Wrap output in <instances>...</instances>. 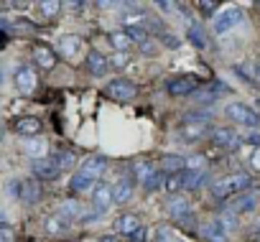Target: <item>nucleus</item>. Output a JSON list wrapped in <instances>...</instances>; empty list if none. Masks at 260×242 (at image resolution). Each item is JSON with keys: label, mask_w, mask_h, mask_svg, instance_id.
<instances>
[{"label": "nucleus", "mask_w": 260, "mask_h": 242, "mask_svg": "<svg viewBox=\"0 0 260 242\" xmlns=\"http://www.w3.org/2000/svg\"><path fill=\"white\" fill-rule=\"evenodd\" d=\"M204 176H207L204 171H191V168H186V171H184V189H189V191H191V189H199L202 181H204Z\"/></svg>", "instance_id": "bb28decb"}, {"label": "nucleus", "mask_w": 260, "mask_h": 242, "mask_svg": "<svg viewBox=\"0 0 260 242\" xmlns=\"http://www.w3.org/2000/svg\"><path fill=\"white\" fill-rule=\"evenodd\" d=\"M255 206V196H245V199H235L232 204H230V212H247V209H252Z\"/></svg>", "instance_id": "7c9ffc66"}, {"label": "nucleus", "mask_w": 260, "mask_h": 242, "mask_svg": "<svg viewBox=\"0 0 260 242\" xmlns=\"http://www.w3.org/2000/svg\"><path fill=\"white\" fill-rule=\"evenodd\" d=\"M133 174L138 176V181L146 184V181L156 174V166H153L151 161H136V163H133Z\"/></svg>", "instance_id": "393cba45"}, {"label": "nucleus", "mask_w": 260, "mask_h": 242, "mask_svg": "<svg viewBox=\"0 0 260 242\" xmlns=\"http://www.w3.org/2000/svg\"><path fill=\"white\" fill-rule=\"evenodd\" d=\"M34 56H36V64L41 66V69H54L56 66V56H54V51L49 49V46H36L34 49Z\"/></svg>", "instance_id": "6ab92c4d"}, {"label": "nucleus", "mask_w": 260, "mask_h": 242, "mask_svg": "<svg viewBox=\"0 0 260 242\" xmlns=\"http://www.w3.org/2000/svg\"><path fill=\"white\" fill-rule=\"evenodd\" d=\"M59 3H56V0H44V3H39V11L46 16V18H51V16H56L59 13Z\"/></svg>", "instance_id": "2f4dec72"}, {"label": "nucleus", "mask_w": 260, "mask_h": 242, "mask_svg": "<svg viewBox=\"0 0 260 242\" xmlns=\"http://www.w3.org/2000/svg\"><path fill=\"white\" fill-rule=\"evenodd\" d=\"M105 156H89V158H84L82 161V168H79V174H84L87 179H92L94 184H97V179L102 176V171H105Z\"/></svg>", "instance_id": "9b49d317"}, {"label": "nucleus", "mask_w": 260, "mask_h": 242, "mask_svg": "<svg viewBox=\"0 0 260 242\" xmlns=\"http://www.w3.org/2000/svg\"><path fill=\"white\" fill-rule=\"evenodd\" d=\"M23 148H26V153H28L34 161L46 158V141H44V138H28Z\"/></svg>", "instance_id": "aec40b11"}, {"label": "nucleus", "mask_w": 260, "mask_h": 242, "mask_svg": "<svg viewBox=\"0 0 260 242\" xmlns=\"http://www.w3.org/2000/svg\"><path fill=\"white\" fill-rule=\"evenodd\" d=\"M164 181H166V174H158V171H156V174H153V176H151V179L143 184V186L151 191V189H156V186H158V184H164Z\"/></svg>", "instance_id": "72a5a7b5"}, {"label": "nucleus", "mask_w": 260, "mask_h": 242, "mask_svg": "<svg viewBox=\"0 0 260 242\" xmlns=\"http://www.w3.org/2000/svg\"><path fill=\"white\" fill-rule=\"evenodd\" d=\"M112 196H115V204H125L133 199V184L130 181H117L115 189H112Z\"/></svg>", "instance_id": "4be33fe9"}, {"label": "nucleus", "mask_w": 260, "mask_h": 242, "mask_svg": "<svg viewBox=\"0 0 260 242\" xmlns=\"http://www.w3.org/2000/svg\"><path fill=\"white\" fill-rule=\"evenodd\" d=\"M0 239H3V242H13V229L8 224L0 227Z\"/></svg>", "instance_id": "e433bc0d"}, {"label": "nucleus", "mask_w": 260, "mask_h": 242, "mask_svg": "<svg viewBox=\"0 0 260 242\" xmlns=\"http://www.w3.org/2000/svg\"><path fill=\"white\" fill-rule=\"evenodd\" d=\"M31 171L39 179H59V174H61V168L56 166L54 158H39V161H34L31 163Z\"/></svg>", "instance_id": "9d476101"}, {"label": "nucleus", "mask_w": 260, "mask_h": 242, "mask_svg": "<svg viewBox=\"0 0 260 242\" xmlns=\"http://www.w3.org/2000/svg\"><path fill=\"white\" fill-rule=\"evenodd\" d=\"M87 69H89L92 77H102V74H107L110 61H107V56H102L100 51H89V54H87Z\"/></svg>", "instance_id": "2eb2a0df"}, {"label": "nucleus", "mask_w": 260, "mask_h": 242, "mask_svg": "<svg viewBox=\"0 0 260 242\" xmlns=\"http://www.w3.org/2000/svg\"><path fill=\"white\" fill-rule=\"evenodd\" d=\"M100 242H120V237H117V234H102Z\"/></svg>", "instance_id": "a19ab883"}, {"label": "nucleus", "mask_w": 260, "mask_h": 242, "mask_svg": "<svg viewBox=\"0 0 260 242\" xmlns=\"http://www.w3.org/2000/svg\"><path fill=\"white\" fill-rule=\"evenodd\" d=\"M207 130H209V117H189L186 123H184V128H181V141L184 143H197L202 135H207Z\"/></svg>", "instance_id": "7ed1b4c3"}, {"label": "nucleus", "mask_w": 260, "mask_h": 242, "mask_svg": "<svg viewBox=\"0 0 260 242\" xmlns=\"http://www.w3.org/2000/svg\"><path fill=\"white\" fill-rule=\"evenodd\" d=\"M115 229L122 232V234H133V232L141 229V222H138L136 214H122V217L115 219Z\"/></svg>", "instance_id": "f3484780"}, {"label": "nucleus", "mask_w": 260, "mask_h": 242, "mask_svg": "<svg viewBox=\"0 0 260 242\" xmlns=\"http://www.w3.org/2000/svg\"><path fill=\"white\" fill-rule=\"evenodd\" d=\"M107 39H110V44L117 54H127V49L133 46V39L127 36V31H110Z\"/></svg>", "instance_id": "a211bd4d"}, {"label": "nucleus", "mask_w": 260, "mask_h": 242, "mask_svg": "<svg viewBox=\"0 0 260 242\" xmlns=\"http://www.w3.org/2000/svg\"><path fill=\"white\" fill-rule=\"evenodd\" d=\"M127 61H130V54H115V56H112V66H115V69H122Z\"/></svg>", "instance_id": "c9c22d12"}, {"label": "nucleus", "mask_w": 260, "mask_h": 242, "mask_svg": "<svg viewBox=\"0 0 260 242\" xmlns=\"http://www.w3.org/2000/svg\"><path fill=\"white\" fill-rule=\"evenodd\" d=\"M199 87V82H197V77H179V79H174L171 84H169V94H174V97H184V94H191L194 89Z\"/></svg>", "instance_id": "f8f14e48"}, {"label": "nucleus", "mask_w": 260, "mask_h": 242, "mask_svg": "<svg viewBox=\"0 0 260 242\" xmlns=\"http://www.w3.org/2000/svg\"><path fill=\"white\" fill-rule=\"evenodd\" d=\"M115 201V196H112V189L107 186V184H97L94 189H92V206H94V214H102V212H107V206Z\"/></svg>", "instance_id": "0eeeda50"}, {"label": "nucleus", "mask_w": 260, "mask_h": 242, "mask_svg": "<svg viewBox=\"0 0 260 242\" xmlns=\"http://www.w3.org/2000/svg\"><path fill=\"white\" fill-rule=\"evenodd\" d=\"M252 166H255V168H260V151L252 156Z\"/></svg>", "instance_id": "79ce46f5"}, {"label": "nucleus", "mask_w": 260, "mask_h": 242, "mask_svg": "<svg viewBox=\"0 0 260 242\" xmlns=\"http://www.w3.org/2000/svg\"><path fill=\"white\" fill-rule=\"evenodd\" d=\"M219 224L227 229V232H232V229H237V219H235V212H227V214H222L219 217Z\"/></svg>", "instance_id": "473e14b6"}, {"label": "nucleus", "mask_w": 260, "mask_h": 242, "mask_svg": "<svg viewBox=\"0 0 260 242\" xmlns=\"http://www.w3.org/2000/svg\"><path fill=\"white\" fill-rule=\"evenodd\" d=\"M240 21H242V11H240V8H224V11H219V13L214 16L212 31H214V33H224V31H230L232 26H237Z\"/></svg>", "instance_id": "39448f33"}, {"label": "nucleus", "mask_w": 260, "mask_h": 242, "mask_svg": "<svg viewBox=\"0 0 260 242\" xmlns=\"http://www.w3.org/2000/svg\"><path fill=\"white\" fill-rule=\"evenodd\" d=\"M186 39H189L194 46H199V49H207V44H209V39L204 36V31H202L199 26H189V33H186Z\"/></svg>", "instance_id": "c85d7f7f"}, {"label": "nucleus", "mask_w": 260, "mask_h": 242, "mask_svg": "<svg viewBox=\"0 0 260 242\" xmlns=\"http://www.w3.org/2000/svg\"><path fill=\"white\" fill-rule=\"evenodd\" d=\"M169 214H171L174 219H181V222H184V217H191L186 199H174V201H169Z\"/></svg>", "instance_id": "a878e982"}, {"label": "nucleus", "mask_w": 260, "mask_h": 242, "mask_svg": "<svg viewBox=\"0 0 260 242\" xmlns=\"http://www.w3.org/2000/svg\"><path fill=\"white\" fill-rule=\"evenodd\" d=\"M255 66H257V77H260V59H257V64H255Z\"/></svg>", "instance_id": "37998d69"}, {"label": "nucleus", "mask_w": 260, "mask_h": 242, "mask_svg": "<svg viewBox=\"0 0 260 242\" xmlns=\"http://www.w3.org/2000/svg\"><path fill=\"white\" fill-rule=\"evenodd\" d=\"M212 141H214L219 148H224V151H235V148L240 146V135H237L232 128H214V130H212Z\"/></svg>", "instance_id": "1a4fd4ad"}, {"label": "nucleus", "mask_w": 260, "mask_h": 242, "mask_svg": "<svg viewBox=\"0 0 260 242\" xmlns=\"http://www.w3.org/2000/svg\"><path fill=\"white\" fill-rule=\"evenodd\" d=\"M158 242H174V239H171V232H169V229H161V232H158Z\"/></svg>", "instance_id": "58836bf2"}, {"label": "nucleus", "mask_w": 260, "mask_h": 242, "mask_svg": "<svg viewBox=\"0 0 260 242\" xmlns=\"http://www.w3.org/2000/svg\"><path fill=\"white\" fill-rule=\"evenodd\" d=\"M16 87H18L21 94H31L36 89V74H34V69L28 64H21L16 69Z\"/></svg>", "instance_id": "6e6552de"}, {"label": "nucleus", "mask_w": 260, "mask_h": 242, "mask_svg": "<svg viewBox=\"0 0 260 242\" xmlns=\"http://www.w3.org/2000/svg\"><path fill=\"white\" fill-rule=\"evenodd\" d=\"M16 133H18V135H26V141H28V138H39L41 123H39L36 117H21L18 123H16Z\"/></svg>", "instance_id": "dca6fc26"}, {"label": "nucleus", "mask_w": 260, "mask_h": 242, "mask_svg": "<svg viewBox=\"0 0 260 242\" xmlns=\"http://www.w3.org/2000/svg\"><path fill=\"white\" fill-rule=\"evenodd\" d=\"M156 6H158V11H176V6H174V3H164V0H158Z\"/></svg>", "instance_id": "ea45409f"}, {"label": "nucleus", "mask_w": 260, "mask_h": 242, "mask_svg": "<svg viewBox=\"0 0 260 242\" xmlns=\"http://www.w3.org/2000/svg\"><path fill=\"white\" fill-rule=\"evenodd\" d=\"M105 94L110 99H115V102H127V99H133L138 94V89H136L133 82H127V79H115V82H110L105 87Z\"/></svg>", "instance_id": "20e7f679"}, {"label": "nucleus", "mask_w": 260, "mask_h": 242, "mask_svg": "<svg viewBox=\"0 0 260 242\" xmlns=\"http://www.w3.org/2000/svg\"><path fill=\"white\" fill-rule=\"evenodd\" d=\"M84 212H82V204L79 201H74V199H69V201H64L61 206H59V217H64L67 222L69 219H79Z\"/></svg>", "instance_id": "b1692460"}, {"label": "nucleus", "mask_w": 260, "mask_h": 242, "mask_svg": "<svg viewBox=\"0 0 260 242\" xmlns=\"http://www.w3.org/2000/svg\"><path fill=\"white\" fill-rule=\"evenodd\" d=\"M199 232H202V237L209 239V242H224V239H227V229L219 224V219H209V222H204Z\"/></svg>", "instance_id": "ddd939ff"}, {"label": "nucleus", "mask_w": 260, "mask_h": 242, "mask_svg": "<svg viewBox=\"0 0 260 242\" xmlns=\"http://www.w3.org/2000/svg\"><path fill=\"white\" fill-rule=\"evenodd\" d=\"M130 242H148V227H141L138 232L130 234Z\"/></svg>", "instance_id": "f704fd0d"}, {"label": "nucleus", "mask_w": 260, "mask_h": 242, "mask_svg": "<svg viewBox=\"0 0 260 242\" xmlns=\"http://www.w3.org/2000/svg\"><path fill=\"white\" fill-rule=\"evenodd\" d=\"M54 161H56V166H59L61 171H67V168H72V166L77 163V158H74V153H69V151H59Z\"/></svg>", "instance_id": "c756f323"}, {"label": "nucleus", "mask_w": 260, "mask_h": 242, "mask_svg": "<svg viewBox=\"0 0 260 242\" xmlns=\"http://www.w3.org/2000/svg\"><path fill=\"white\" fill-rule=\"evenodd\" d=\"M224 115H230L235 123H240L245 128H257L260 125V115L250 105H245V102H230L224 107Z\"/></svg>", "instance_id": "f03ea898"}, {"label": "nucleus", "mask_w": 260, "mask_h": 242, "mask_svg": "<svg viewBox=\"0 0 260 242\" xmlns=\"http://www.w3.org/2000/svg\"><path fill=\"white\" fill-rule=\"evenodd\" d=\"M59 51L67 56V59H79V54H82V39H77V36H61L59 39Z\"/></svg>", "instance_id": "4468645a"}, {"label": "nucleus", "mask_w": 260, "mask_h": 242, "mask_svg": "<svg viewBox=\"0 0 260 242\" xmlns=\"http://www.w3.org/2000/svg\"><path fill=\"white\" fill-rule=\"evenodd\" d=\"M161 166H164V171H169V174H181V171H186V161L179 158V156H166Z\"/></svg>", "instance_id": "cd10ccee"}, {"label": "nucleus", "mask_w": 260, "mask_h": 242, "mask_svg": "<svg viewBox=\"0 0 260 242\" xmlns=\"http://www.w3.org/2000/svg\"><path fill=\"white\" fill-rule=\"evenodd\" d=\"M181 189H184V171H181V174H166L164 191H166L169 196H174V194H179Z\"/></svg>", "instance_id": "5701e85b"}, {"label": "nucleus", "mask_w": 260, "mask_h": 242, "mask_svg": "<svg viewBox=\"0 0 260 242\" xmlns=\"http://www.w3.org/2000/svg\"><path fill=\"white\" fill-rule=\"evenodd\" d=\"M250 186V176L247 174H230V176H222L219 181L212 184V194L224 199V196H232V194H240Z\"/></svg>", "instance_id": "f257e3e1"}, {"label": "nucleus", "mask_w": 260, "mask_h": 242, "mask_svg": "<svg viewBox=\"0 0 260 242\" xmlns=\"http://www.w3.org/2000/svg\"><path fill=\"white\" fill-rule=\"evenodd\" d=\"M199 8H202V11H207V13H212V11H217V3H209V0H202V3H199Z\"/></svg>", "instance_id": "4c0bfd02"}, {"label": "nucleus", "mask_w": 260, "mask_h": 242, "mask_svg": "<svg viewBox=\"0 0 260 242\" xmlns=\"http://www.w3.org/2000/svg\"><path fill=\"white\" fill-rule=\"evenodd\" d=\"M13 186H16L18 199H23L26 204H36V201H39V196H41V184H39L36 179H26V181L13 184Z\"/></svg>", "instance_id": "423d86ee"}, {"label": "nucleus", "mask_w": 260, "mask_h": 242, "mask_svg": "<svg viewBox=\"0 0 260 242\" xmlns=\"http://www.w3.org/2000/svg\"><path fill=\"white\" fill-rule=\"evenodd\" d=\"M46 234H51V237H59V234H64L67 229H69V222L64 219V217H59V214H54V217H49L46 219Z\"/></svg>", "instance_id": "412c9836"}]
</instances>
